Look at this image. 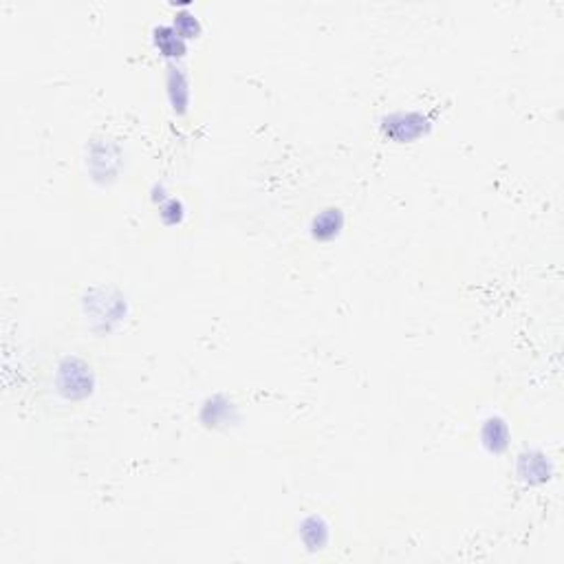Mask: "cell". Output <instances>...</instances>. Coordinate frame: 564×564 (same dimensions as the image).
I'll return each instance as SVG.
<instances>
[{
    "instance_id": "6da1fadb",
    "label": "cell",
    "mask_w": 564,
    "mask_h": 564,
    "mask_svg": "<svg viewBox=\"0 0 564 564\" xmlns=\"http://www.w3.org/2000/svg\"><path fill=\"white\" fill-rule=\"evenodd\" d=\"M157 33V47L163 51V56H168V58H179V56H184V51H186V44H184V38L174 31V29H168V27H161L155 31Z\"/></svg>"
},
{
    "instance_id": "7a4b0ae2",
    "label": "cell",
    "mask_w": 564,
    "mask_h": 564,
    "mask_svg": "<svg viewBox=\"0 0 564 564\" xmlns=\"http://www.w3.org/2000/svg\"><path fill=\"white\" fill-rule=\"evenodd\" d=\"M340 225H342V216L337 210H326L322 212L318 218H316V223H313V232L316 236H320V239H331L333 234L340 232Z\"/></svg>"
},
{
    "instance_id": "3957f363",
    "label": "cell",
    "mask_w": 564,
    "mask_h": 564,
    "mask_svg": "<svg viewBox=\"0 0 564 564\" xmlns=\"http://www.w3.org/2000/svg\"><path fill=\"white\" fill-rule=\"evenodd\" d=\"M174 31L181 35V38H192V35L198 33V23H196V18H194L192 13H186V11L176 13Z\"/></svg>"
}]
</instances>
